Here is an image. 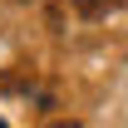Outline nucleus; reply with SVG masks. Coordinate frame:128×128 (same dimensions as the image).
I'll list each match as a JSON object with an SVG mask.
<instances>
[{"label": "nucleus", "mask_w": 128, "mask_h": 128, "mask_svg": "<svg viewBox=\"0 0 128 128\" xmlns=\"http://www.w3.org/2000/svg\"><path fill=\"white\" fill-rule=\"evenodd\" d=\"M74 5V15H84V20H104V15H113V10H123L128 0H69Z\"/></svg>", "instance_id": "obj_1"}, {"label": "nucleus", "mask_w": 128, "mask_h": 128, "mask_svg": "<svg viewBox=\"0 0 128 128\" xmlns=\"http://www.w3.org/2000/svg\"><path fill=\"white\" fill-rule=\"evenodd\" d=\"M49 128H79V123H49Z\"/></svg>", "instance_id": "obj_2"}, {"label": "nucleus", "mask_w": 128, "mask_h": 128, "mask_svg": "<svg viewBox=\"0 0 128 128\" xmlns=\"http://www.w3.org/2000/svg\"><path fill=\"white\" fill-rule=\"evenodd\" d=\"M0 128H5V123H0Z\"/></svg>", "instance_id": "obj_3"}]
</instances>
